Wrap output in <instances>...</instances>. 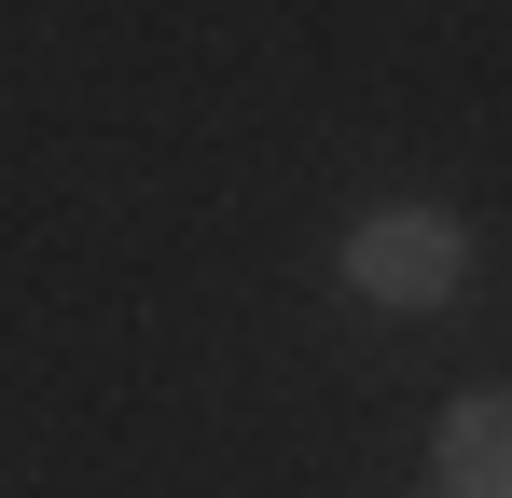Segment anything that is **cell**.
<instances>
[{"mask_svg": "<svg viewBox=\"0 0 512 498\" xmlns=\"http://www.w3.org/2000/svg\"><path fill=\"white\" fill-rule=\"evenodd\" d=\"M346 277H360V305H402V319H429V305H457L471 236H457L443 208H374V222L346 236Z\"/></svg>", "mask_w": 512, "mask_h": 498, "instance_id": "cell-1", "label": "cell"}, {"mask_svg": "<svg viewBox=\"0 0 512 498\" xmlns=\"http://www.w3.org/2000/svg\"><path fill=\"white\" fill-rule=\"evenodd\" d=\"M443 498H512V388H471L443 415Z\"/></svg>", "mask_w": 512, "mask_h": 498, "instance_id": "cell-2", "label": "cell"}, {"mask_svg": "<svg viewBox=\"0 0 512 498\" xmlns=\"http://www.w3.org/2000/svg\"><path fill=\"white\" fill-rule=\"evenodd\" d=\"M429 498H443V485H429Z\"/></svg>", "mask_w": 512, "mask_h": 498, "instance_id": "cell-3", "label": "cell"}]
</instances>
